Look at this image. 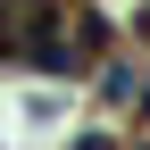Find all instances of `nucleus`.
<instances>
[{
    "label": "nucleus",
    "mask_w": 150,
    "mask_h": 150,
    "mask_svg": "<svg viewBox=\"0 0 150 150\" xmlns=\"http://www.w3.org/2000/svg\"><path fill=\"white\" fill-rule=\"evenodd\" d=\"M100 100L108 108H134V117H150V75L134 59H100Z\"/></svg>",
    "instance_id": "obj_1"
},
{
    "label": "nucleus",
    "mask_w": 150,
    "mask_h": 150,
    "mask_svg": "<svg viewBox=\"0 0 150 150\" xmlns=\"http://www.w3.org/2000/svg\"><path fill=\"white\" fill-rule=\"evenodd\" d=\"M142 150H150V142H142Z\"/></svg>",
    "instance_id": "obj_2"
}]
</instances>
